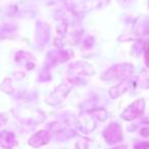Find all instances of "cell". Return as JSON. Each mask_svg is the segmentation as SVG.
<instances>
[{
    "mask_svg": "<svg viewBox=\"0 0 149 149\" xmlns=\"http://www.w3.org/2000/svg\"><path fill=\"white\" fill-rule=\"evenodd\" d=\"M144 111V101L142 99H138L133 104H131L124 112L122 116L126 120H132L135 118H138Z\"/></svg>",
    "mask_w": 149,
    "mask_h": 149,
    "instance_id": "cell-1",
    "label": "cell"
},
{
    "mask_svg": "<svg viewBox=\"0 0 149 149\" xmlns=\"http://www.w3.org/2000/svg\"><path fill=\"white\" fill-rule=\"evenodd\" d=\"M104 137L109 144L116 143L122 139V130L118 124H111L105 131H104Z\"/></svg>",
    "mask_w": 149,
    "mask_h": 149,
    "instance_id": "cell-2",
    "label": "cell"
},
{
    "mask_svg": "<svg viewBox=\"0 0 149 149\" xmlns=\"http://www.w3.org/2000/svg\"><path fill=\"white\" fill-rule=\"evenodd\" d=\"M49 139H50L49 133H47L46 131H40L37 134L32 136L29 143H30V145H32V146H34V147H39V146H41V145L46 144V143L49 141Z\"/></svg>",
    "mask_w": 149,
    "mask_h": 149,
    "instance_id": "cell-3",
    "label": "cell"
},
{
    "mask_svg": "<svg viewBox=\"0 0 149 149\" xmlns=\"http://www.w3.org/2000/svg\"><path fill=\"white\" fill-rule=\"evenodd\" d=\"M2 118H3V116H0V126H1V125H2V124H3V123H4V122H5V120H2Z\"/></svg>",
    "mask_w": 149,
    "mask_h": 149,
    "instance_id": "cell-4",
    "label": "cell"
}]
</instances>
